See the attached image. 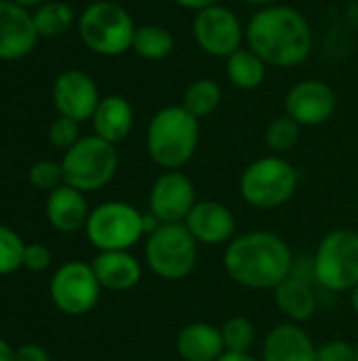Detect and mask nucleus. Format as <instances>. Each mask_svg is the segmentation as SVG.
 I'll use <instances>...</instances> for the list:
<instances>
[{
    "instance_id": "nucleus-1",
    "label": "nucleus",
    "mask_w": 358,
    "mask_h": 361,
    "mask_svg": "<svg viewBox=\"0 0 358 361\" xmlns=\"http://www.w3.org/2000/svg\"><path fill=\"white\" fill-rule=\"evenodd\" d=\"M245 40L268 66L295 68L312 53V27L306 17L287 4L262 6L247 23Z\"/></svg>"
},
{
    "instance_id": "nucleus-2",
    "label": "nucleus",
    "mask_w": 358,
    "mask_h": 361,
    "mask_svg": "<svg viewBox=\"0 0 358 361\" xmlns=\"http://www.w3.org/2000/svg\"><path fill=\"white\" fill-rule=\"evenodd\" d=\"M293 264L287 241L270 231L236 235L224 252L226 275L249 290H274L293 273Z\"/></svg>"
},
{
    "instance_id": "nucleus-3",
    "label": "nucleus",
    "mask_w": 358,
    "mask_h": 361,
    "mask_svg": "<svg viewBox=\"0 0 358 361\" xmlns=\"http://www.w3.org/2000/svg\"><path fill=\"white\" fill-rule=\"evenodd\" d=\"M200 125L181 104L160 108L148 123L146 150L162 171H177L188 165L198 148Z\"/></svg>"
},
{
    "instance_id": "nucleus-4",
    "label": "nucleus",
    "mask_w": 358,
    "mask_h": 361,
    "mask_svg": "<svg viewBox=\"0 0 358 361\" xmlns=\"http://www.w3.org/2000/svg\"><path fill=\"white\" fill-rule=\"evenodd\" d=\"M135 21L129 11L112 0L91 2L78 17V34L87 49L103 57H118L131 51Z\"/></svg>"
},
{
    "instance_id": "nucleus-5",
    "label": "nucleus",
    "mask_w": 358,
    "mask_h": 361,
    "mask_svg": "<svg viewBox=\"0 0 358 361\" xmlns=\"http://www.w3.org/2000/svg\"><path fill=\"white\" fill-rule=\"evenodd\" d=\"M300 186L298 169L281 154L249 163L238 180L241 197L255 209H276L291 201Z\"/></svg>"
},
{
    "instance_id": "nucleus-6",
    "label": "nucleus",
    "mask_w": 358,
    "mask_h": 361,
    "mask_svg": "<svg viewBox=\"0 0 358 361\" xmlns=\"http://www.w3.org/2000/svg\"><path fill=\"white\" fill-rule=\"evenodd\" d=\"M118 169L116 146L93 135L80 137L61 159L63 184L80 190L95 192L112 182Z\"/></svg>"
},
{
    "instance_id": "nucleus-7",
    "label": "nucleus",
    "mask_w": 358,
    "mask_h": 361,
    "mask_svg": "<svg viewBox=\"0 0 358 361\" xmlns=\"http://www.w3.org/2000/svg\"><path fill=\"white\" fill-rule=\"evenodd\" d=\"M312 279L327 292H352L358 286V233H327L312 256Z\"/></svg>"
},
{
    "instance_id": "nucleus-8",
    "label": "nucleus",
    "mask_w": 358,
    "mask_h": 361,
    "mask_svg": "<svg viewBox=\"0 0 358 361\" xmlns=\"http://www.w3.org/2000/svg\"><path fill=\"white\" fill-rule=\"evenodd\" d=\"M143 258L148 269L162 281L186 279L198 260V243L186 224H160L146 237Z\"/></svg>"
},
{
    "instance_id": "nucleus-9",
    "label": "nucleus",
    "mask_w": 358,
    "mask_h": 361,
    "mask_svg": "<svg viewBox=\"0 0 358 361\" xmlns=\"http://www.w3.org/2000/svg\"><path fill=\"white\" fill-rule=\"evenodd\" d=\"M84 233L99 252H129L143 233V214L124 201H108L91 209Z\"/></svg>"
},
{
    "instance_id": "nucleus-10",
    "label": "nucleus",
    "mask_w": 358,
    "mask_h": 361,
    "mask_svg": "<svg viewBox=\"0 0 358 361\" xmlns=\"http://www.w3.org/2000/svg\"><path fill=\"white\" fill-rule=\"evenodd\" d=\"M49 292L53 305L61 313L78 317L95 309V305L99 302L101 286L91 264L72 260L55 271V275L51 277Z\"/></svg>"
},
{
    "instance_id": "nucleus-11",
    "label": "nucleus",
    "mask_w": 358,
    "mask_h": 361,
    "mask_svg": "<svg viewBox=\"0 0 358 361\" xmlns=\"http://www.w3.org/2000/svg\"><path fill=\"white\" fill-rule=\"evenodd\" d=\"M192 34L198 49L211 57H230L243 47L245 30L236 13L224 4H215L194 13Z\"/></svg>"
},
{
    "instance_id": "nucleus-12",
    "label": "nucleus",
    "mask_w": 358,
    "mask_h": 361,
    "mask_svg": "<svg viewBox=\"0 0 358 361\" xmlns=\"http://www.w3.org/2000/svg\"><path fill=\"white\" fill-rule=\"evenodd\" d=\"M196 205V188L192 180L181 171H162L148 197V212L158 218L160 224H181Z\"/></svg>"
},
{
    "instance_id": "nucleus-13",
    "label": "nucleus",
    "mask_w": 358,
    "mask_h": 361,
    "mask_svg": "<svg viewBox=\"0 0 358 361\" xmlns=\"http://www.w3.org/2000/svg\"><path fill=\"white\" fill-rule=\"evenodd\" d=\"M338 108L335 91L317 78L293 85L285 97V112L300 127H319L327 123Z\"/></svg>"
},
{
    "instance_id": "nucleus-14",
    "label": "nucleus",
    "mask_w": 358,
    "mask_h": 361,
    "mask_svg": "<svg viewBox=\"0 0 358 361\" xmlns=\"http://www.w3.org/2000/svg\"><path fill=\"white\" fill-rule=\"evenodd\" d=\"M101 95L93 76L82 70H65L53 82V104L61 116L78 123L93 118Z\"/></svg>"
},
{
    "instance_id": "nucleus-15",
    "label": "nucleus",
    "mask_w": 358,
    "mask_h": 361,
    "mask_svg": "<svg viewBox=\"0 0 358 361\" xmlns=\"http://www.w3.org/2000/svg\"><path fill=\"white\" fill-rule=\"evenodd\" d=\"M184 224L196 243L207 247L228 245L236 237V218L232 209L219 201H196Z\"/></svg>"
},
{
    "instance_id": "nucleus-16",
    "label": "nucleus",
    "mask_w": 358,
    "mask_h": 361,
    "mask_svg": "<svg viewBox=\"0 0 358 361\" xmlns=\"http://www.w3.org/2000/svg\"><path fill=\"white\" fill-rule=\"evenodd\" d=\"M38 38L32 13L13 0H0V59L17 61L30 55Z\"/></svg>"
},
{
    "instance_id": "nucleus-17",
    "label": "nucleus",
    "mask_w": 358,
    "mask_h": 361,
    "mask_svg": "<svg viewBox=\"0 0 358 361\" xmlns=\"http://www.w3.org/2000/svg\"><path fill=\"white\" fill-rule=\"evenodd\" d=\"M317 347L300 324H279L264 341L262 361H314Z\"/></svg>"
},
{
    "instance_id": "nucleus-18",
    "label": "nucleus",
    "mask_w": 358,
    "mask_h": 361,
    "mask_svg": "<svg viewBox=\"0 0 358 361\" xmlns=\"http://www.w3.org/2000/svg\"><path fill=\"white\" fill-rule=\"evenodd\" d=\"M44 212H46L51 226L59 233H76L84 228L89 214H91L84 192L68 184H61L59 188L49 192Z\"/></svg>"
},
{
    "instance_id": "nucleus-19",
    "label": "nucleus",
    "mask_w": 358,
    "mask_h": 361,
    "mask_svg": "<svg viewBox=\"0 0 358 361\" xmlns=\"http://www.w3.org/2000/svg\"><path fill=\"white\" fill-rule=\"evenodd\" d=\"M175 351L184 361H217L226 353L222 330L207 322H192L177 332Z\"/></svg>"
},
{
    "instance_id": "nucleus-20",
    "label": "nucleus",
    "mask_w": 358,
    "mask_h": 361,
    "mask_svg": "<svg viewBox=\"0 0 358 361\" xmlns=\"http://www.w3.org/2000/svg\"><path fill=\"white\" fill-rule=\"evenodd\" d=\"M91 267L99 286L112 292L133 290L141 281V262L129 252H99Z\"/></svg>"
},
{
    "instance_id": "nucleus-21",
    "label": "nucleus",
    "mask_w": 358,
    "mask_h": 361,
    "mask_svg": "<svg viewBox=\"0 0 358 361\" xmlns=\"http://www.w3.org/2000/svg\"><path fill=\"white\" fill-rule=\"evenodd\" d=\"M91 123H93V133L97 137L116 146L118 142L127 140V135L131 133L135 123V112L127 97L106 95L95 108Z\"/></svg>"
},
{
    "instance_id": "nucleus-22",
    "label": "nucleus",
    "mask_w": 358,
    "mask_h": 361,
    "mask_svg": "<svg viewBox=\"0 0 358 361\" xmlns=\"http://www.w3.org/2000/svg\"><path fill=\"white\" fill-rule=\"evenodd\" d=\"M274 302L279 311L287 317V322L300 326L310 322L319 311V300L310 281L293 275H289L283 283L274 288Z\"/></svg>"
},
{
    "instance_id": "nucleus-23",
    "label": "nucleus",
    "mask_w": 358,
    "mask_h": 361,
    "mask_svg": "<svg viewBox=\"0 0 358 361\" xmlns=\"http://www.w3.org/2000/svg\"><path fill=\"white\" fill-rule=\"evenodd\" d=\"M266 66L268 63L255 51H251L249 47H241L230 57H226V76L236 89L253 91L264 82Z\"/></svg>"
},
{
    "instance_id": "nucleus-24",
    "label": "nucleus",
    "mask_w": 358,
    "mask_h": 361,
    "mask_svg": "<svg viewBox=\"0 0 358 361\" xmlns=\"http://www.w3.org/2000/svg\"><path fill=\"white\" fill-rule=\"evenodd\" d=\"M173 44H175L173 34L165 25L143 23V25H137V30H135L131 51H135L141 59L158 61V59H165L167 55H171Z\"/></svg>"
},
{
    "instance_id": "nucleus-25",
    "label": "nucleus",
    "mask_w": 358,
    "mask_h": 361,
    "mask_svg": "<svg viewBox=\"0 0 358 361\" xmlns=\"http://www.w3.org/2000/svg\"><path fill=\"white\" fill-rule=\"evenodd\" d=\"M32 17H34L38 36H44V38L63 36L74 25V11L70 4H65L61 0H46V2L38 4L36 11L32 13Z\"/></svg>"
},
{
    "instance_id": "nucleus-26",
    "label": "nucleus",
    "mask_w": 358,
    "mask_h": 361,
    "mask_svg": "<svg viewBox=\"0 0 358 361\" xmlns=\"http://www.w3.org/2000/svg\"><path fill=\"white\" fill-rule=\"evenodd\" d=\"M222 104V87L213 78H196L192 80L181 97V106L196 116L198 121L211 116Z\"/></svg>"
},
{
    "instance_id": "nucleus-27",
    "label": "nucleus",
    "mask_w": 358,
    "mask_h": 361,
    "mask_svg": "<svg viewBox=\"0 0 358 361\" xmlns=\"http://www.w3.org/2000/svg\"><path fill=\"white\" fill-rule=\"evenodd\" d=\"M219 330H222L226 351H232V353H249L251 351V347L255 343V326L251 319L236 315V317L226 319Z\"/></svg>"
},
{
    "instance_id": "nucleus-28",
    "label": "nucleus",
    "mask_w": 358,
    "mask_h": 361,
    "mask_svg": "<svg viewBox=\"0 0 358 361\" xmlns=\"http://www.w3.org/2000/svg\"><path fill=\"white\" fill-rule=\"evenodd\" d=\"M264 140H266V146L274 154H285V152L293 150L295 144L300 142V125L287 114L279 116L268 123Z\"/></svg>"
},
{
    "instance_id": "nucleus-29",
    "label": "nucleus",
    "mask_w": 358,
    "mask_h": 361,
    "mask_svg": "<svg viewBox=\"0 0 358 361\" xmlns=\"http://www.w3.org/2000/svg\"><path fill=\"white\" fill-rule=\"evenodd\" d=\"M25 243L17 233L0 224V275H11L23 267Z\"/></svg>"
},
{
    "instance_id": "nucleus-30",
    "label": "nucleus",
    "mask_w": 358,
    "mask_h": 361,
    "mask_svg": "<svg viewBox=\"0 0 358 361\" xmlns=\"http://www.w3.org/2000/svg\"><path fill=\"white\" fill-rule=\"evenodd\" d=\"M27 180L34 188L38 190H55L63 184V171H61V163L55 161H36L30 171H27Z\"/></svg>"
},
{
    "instance_id": "nucleus-31",
    "label": "nucleus",
    "mask_w": 358,
    "mask_h": 361,
    "mask_svg": "<svg viewBox=\"0 0 358 361\" xmlns=\"http://www.w3.org/2000/svg\"><path fill=\"white\" fill-rule=\"evenodd\" d=\"M49 140L55 148L70 150L80 140V123L59 114L49 127Z\"/></svg>"
},
{
    "instance_id": "nucleus-32",
    "label": "nucleus",
    "mask_w": 358,
    "mask_h": 361,
    "mask_svg": "<svg viewBox=\"0 0 358 361\" xmlns=\"http://www.w3.org/2000/svg\"><path fill=\"white\" fill-rule=\"evenodd\" d=\"M314 361H357V351L354 345L348 341H329L317 347Z\"/></svg>"
},
{
    "instance_id": "nucleus-33",
    "label": "nucleus",
    "mask_w": 358,
    "mask_h": 361,
    "mask_svg": "<svg viewBox=\"0 0 358 361\" xmlns=\"http://www.w3.org/2000/svg\"><path fill=\"white\" fill-rule=\"evenodd\" d=\"M51 264V252L40 245V243H32V245H25V252H23V269L32 271V273H40L44 269H49Z\"/></svg>"
},
{
    "instance_id": "nucleus-34",
    "label": "nucleus",
    "mask_w": 358,
    "mask_h": 361,
    "mask_svg": "<svg viewBox=\"0 0 358 361\" xmlns=\"http://www.w3.org/2000/svg\"><path fill=\"white\" fill-rule=\"evenodd\" d=\"M15 361H49V353L40 345H21L15 349Z\"/></svg>"
},
{
    "instance_id": "nucleus-35",
    "label": "nucleus",
    "mask_w": 358,
    "mask_h": 361,
    "mask_svg": "<svg viewBox=\"0 0 358 361\" xmlns=\"http://www.w3.org/2000/svg\"><path fill=\"white\" fill-rule=\"evenodd\" d=\"M177 6L186 8V11H203V8H209V6H215V4H222V0H173Z\"/></svg>"
},
{
    "instance_id": "nucleus-36",
    "label": "nucleus",
    "mask_w": 358,
    "mask_h": 361,
    "mask_svg": "<svg viewBox=\"0 0 358 361\" xmlns=\"http://www.w3.org/2000/svg\"><path fill=\"white\" fill-rule=\"evenodd\" d=\"M217 361H262L257 357H253L251 353H232V351H226Z\"/></svg>"
},
{
    "instance_id": "nucleus-37",
    "label": "nucleus",
    "mask_w": 358,
    "mask_h": 361,
    "mask_svg": "<svg viewBox=\"0 0 358 361\" xmlns=\"http://www.w3.org/2000/svg\"><path fill=\"white\" fill-rule=\"evenodd\" d=\"M0 361H15V349L4 338H0Z\"/></svg>"
},
{
    "instance_id": "nucleus-38",
    "label": "nucleus",
    "mask_w": 358,
    "mask_h": 361,
    "mask_svg": "<svg viewBox=\"0 0 358 361\" xmlns=\"http://www.w3.org/2000/svg\"><path fill=\"white\" fill-rule=\"evenodd\" d=\"M13 2L25 6V8H30V6H38V4H42V2H46V0H13Z\"/></svg>"
},
{
    "instance_id": "nucleus-39",
    "label": "nucleus",
    "mask_w": 358,
    "mask_h": 361,
    "mask_svg": "<svg viewBox=\"0 0 358 361\" xmlns=\"http://www.w3.org/2000/svg\"><path fill=\"white\" fill-rule=\"evenodd\" d=\"M350 305H352V311L358 315V286L350 292Z\"/></svg>"
},
{
    "instance_id": "nucleus-40",
    "label": "nucleus",
    "mask_w": 358,
    "mask_h": 361,
    "mask_svg": "<svg viewBox=\"0 0 358 361\" xmlns=\"http://www.w3.org/2000/svg\"><path fill=\"white\" fill-rule=\"evenodd\" d=\"M247 4H257V6H270V4H276V0H243Z\"/></svg>"
},
{
    "instance_id": "nucleus-41",
    "label": "nucleus",
    "mask_w": 358,
    "mask_h": 361,
    "mask_svg": "<svg viewBox=\"0 0 358 361\" xmlns=\"http://www.w3.org/2000/svg\"><path fill=\"white\" fill-rule=\"evenodd\" d=\"M354 351H357V361H358V343L354 345Z\"/></svg>"
},
{
    "instance_id": "nucleus-42",
    "label": "nucleus",
    "mask_w": 358,
    "mask_h": 361,
    "mask_svg": "<svg viewBox=\"0 0 358 361\" xmlns=\"http://www.w3.org/2000/svg\"><path fill=\"white\" fill-rule=\"evenodd\" d=\"M357 212H358V205H357Z\"/></svg>"
}]
</instances>
